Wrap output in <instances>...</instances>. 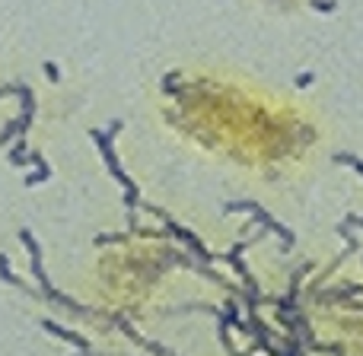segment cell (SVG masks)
Wrapping results in <instances>:
<instances>
[{"label": "cell", "instance_id": "6da1fadb", "mask_svg": "<svg viewBox=\"0 0 363 356\" xmlns=\"http://www.w3.org/2000/svg\"><path fill=\"white\" fill-rule=\"evenodd\" d=\"M118 131H121V121H115V125H108V131H93V140L99 144L102 159H106L108 172H112V176L118 178L121 185H125V204H128V210H134V207H138V185H134V181L125 176V169L118 166V159H115V150H112V137Z\"/></svg>", "mask_w": 363, "mask_h": 356}, {"label": "cell", "instance_id": "7a4b0ae2", "mask_svg": "<svg viewBox=\"0 0 363 356\" xmlns=\"http://www.w3.org/2000/svg\"><path fill=\"white\" fill-rule=\"evenodd\" d=\"M19 239L26 242V248H29V255H32V274H35V280H38V287H42V296L45 299H51V302H61V306H67L70 312H77V315H86V309H80L70 296H61L55 287L48 283V277H45V268H42V248H38V242L32 239V232L29 229H19Z\"/></svg>", "mask_w": 363, "mask_h": 356}, {"label": "cell", "instance_id": "3957f363", "mask_svg": "<svg viewBox=\"0 0 363 356\" xmlns=\"http://www.w3.org/2000/svg\"><path fill=\"white\" fill-rule=\"evenodd\" d=\"M236 210H249L252 217L258 219V223H264L271 232H277V236L284 239V248H290V245H294V232H290V229H284V226L277 223V219H271L268 213H264L258 204H252V200H239V204H226V213H236Z\"/></svg>", "mask_w": 363, "mask_h": 356}, {"label": "cell", "instance_id": "277c9868", "mask_svg": "<svg viewBox=\"0 0 363 356\" xmlns=\"http://www.w3.org/2000/svg\"><path fill=\"white\" fill-rule=\"evenodd\" d=\"M42 328H45V331H51V334H55V338H64V340H67V344L80 347V350H89V340H83V338H77V334L64 331V328H57L55 321H42Z\"/></svg>", "mask_w": 363, "mask_h": 356}, {"label": "cell", "instance_id": "5b68a950", "mask_svg": "<svg viewBox=\"0 0 363 356\" xmlns=\"http://www.w3.org/2000/svg\"><path fill=\"white\" fill-rule=\"evenodd\" d=\"M335 159H338V163H345V166H354V169H357V172H363V163H360L357 156H347V153H338V156H335Z\"/></svg>", "mask_w": 363, "mask_h": 356}, {"label": "cell", "instance_id": "8992f818", "mask_svg": "<svg viewBox=\"0 0 363 356\" xmlns=\"http://www.w3.org/2000/svg\"><path fill=\"white\" fill-rule=\"evenodd\" d=\"M45 74H48V76H51V80H57V67H55V64H51V61H48V64H45Z\"/></svg>", "mask_w": 363, "mask_h": 356}]
</instances>
